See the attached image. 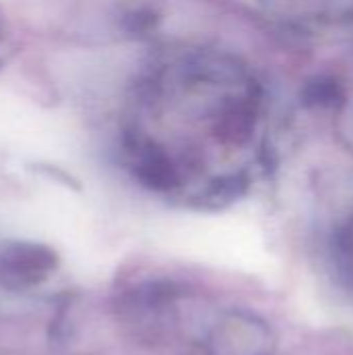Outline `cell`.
<instances>
[{"label": "cell", "instance_id": "obj_2", "mask_svg": "<svg viewBox=\"0 0 353 355\" xmlns=\"http://www.w3.org/2000/svg\"><path fill=\"white\" fill-rule=\"evenodd\" d=\"M54 266L52 254L37 245H12L0 256V277L12 287H29Z\"/></svg>", "mask_w": 353, "mask_h": 355}, {"label": "cell", "instance_id": "obj_3", "mask_svg": "<svg viewBox=\"0 0 353 355\" xmlns=\"http://www.w3.org/2000/svg\"><path fill=\"white\" fill-rule=\"evenodd\" d=\"M337 262L345 279L353 285V218L341 229L339 239H337Z\"/></svg>", "mask_w": 353, "mask_h": 355}, {"label": "cell", "instance_id": "obj_1", "mask_svg": "<svg viewBox=\"0 0 353 355\" xmlns=\"http://www.w3.org/2000/svg\"><path fill=\"white\" fill-rule=\"evenodd\" d=\"M208 355H270V329L248 312H223L206 329Z\"/></svg>", "mask_w": 353, "mask_h": 355}]
</instances>
